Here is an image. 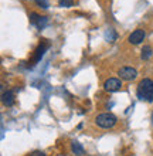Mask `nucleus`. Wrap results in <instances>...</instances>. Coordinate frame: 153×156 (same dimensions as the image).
Here are the masks:
<instances>
[{"label":"nucleus","mask_w":153,"mask_h":156,"mask_svg":"<svg viewBox=\"0 0 153 156\" xmlns=\"http://www.w3.org/2000/svg\"><path fill=\"white\" fill-rule=\"evenodd\" d=\"M137 98L141 101H146V102H152L153 101V81L149 78H145L139 82L136 91Z\"/></svg>","instance_id":"obj_1"},{"label":"nucleus","mask_w":153,"mask_h":156,"mask_svg":"<svg viewBox=\"0 0 153 156\" xmlns=\"http://www.w3.org/2000/svg\"><path fill=\"white\" fill-rule=\"evenodd\" d=\"M95 122L101 128H112L116 123V116L112 114H101L96 116Z\"/></svg>","instance_id":"obj_2"},{"label":"nucleus","mask_w":153,"mask_h":156,"mask_svg":"<svg viewBox=\"0 0 153 156\" xmlns=\"http://www.w3.org/2000/svg\"><path fill=\"white\" fill-rule=\"evenodd\" d=\"M118 75L120 77V80H125V81H132L137 77V71L132 67H122L119 71H118Z\"/></svg>","instance_id":"obj_3"},{"label":"nucleus","mask_w":153,"mask_h":156,"mask_svg":"<svg viewBox=\"0 0 153 156\" xmlns=\"http://www.w3.org/2000/svg\"><path fill=\"white\" fill-rule=\"evenodd\" d=\"M103 88L106 91H109V92H116V91H119L122 88V81L119 78H109V80L105 81Z\"/></svg>","instance_id":"obj_4"},{"label":"nucleus","mask_w":153,"mask_h":156,"mask_svg":"<svg viewBox=\"0 0 153 156\" xmlns=\"http://www.w3.org/2000/svg\"><path fill=\"white\" fill-rule=\"evenodd\" d=\"M145 36H146L145 30L137 29L129 36V43H130V44H139V43H142V41L145 40Z\"/></svg>","instance_id":"obj_5"},{"label":"nucleus","mask_w":153,"mask_h":156,"mask_svg":"<svg viewBox=\"0 0 153 156\" xmlns=\"http://www.w3.org/2000/svg\"><path fill=\"white\" fill-rule=\"evenodd\" d=\"M30 20H31V23H33V24L37 26L38 29H41V27H44V26H46L47 17L38 16L37 13H31V14H30Z\"/></svg>","instance_id":"obj_6"},{"label":"nucleus","mask_w":153,"mask_h":156,"mask_svg":"<svg viewBox=\"0 0 153 156\" xmlns=\"http://www.w3.org/2000/svg\"><path fill=\"white\" fill-rule=\"evenodd\" d=\"M2 101H3V104L6 107H12L13 104H14V94H13V91H6V92H3Z\"/></svg>","instance_id":"obj_7"},{"label":"nucleus","mask_w":153,"mask_h":156,"mask_svg":"<svg viewBox=\"0 0 153 156\" xmlns=\"http://www.w3.org/2000/svg\"><path fill=\"white\" fill-rule=\"evenodd\" d=\"M71 149H72V152H74L75 155H78V156H82L84 155V148L81 146V144H78V142H72Z\"/></svg>","instance_id":"obj_8"},{"label":"nucleus","mask_w":153,"mask_h":156,"mask_svg":"<svg viewBox=\"0 0 153 156\" xmlns=\"http://www.w3.org/2000/svg\"><path fill=\"white\" fill-rule=\"evenodd\" d=\"M152 57V47L150 45H145L143 50H142V58L143 60H149Z\"/></svg>","instance_id":"obj_9"},{"label":"nucleus","mask_w":153,"mask_h":156,"mask_svg":"<svg viewBox=\"0 0 153 156\" xmlns=\"http://www.w3.org/2000/svg\"><path fill=\"white\" fill-rule=\"evenodd\" d=\"M60 4L62 7H71L74 4V0H60Z\"/></svg>","instance_id":"obj_10"},{"label":"nucleus","mask_w":153,"mask_h":156,"mask_svg":"<svg viewBox=\"0 0 153 156\" xmlns=\"http://www.w3.org/2000/svg\"><path fill=\"white\" fill-rule=\"evenodd\" d=\"M36 3L43 9H47L48 7V0H36Z\"/></svg>","instance_id":"obj_11"},{"label":"nucleus","mask_w":153,"mask_h":156,"mask_svg":"<svg viewBox=\"0 0 153 156\" xmlns=\"http://www.w3.org/2000/svg\"><path fill=\"white\" fill-rule=\"evenodd\" d=\"M31 156H46L44 153H41V152H36V153H33Z\"/></svg>","instance_id":"obj_12"},{"label":"nucleus","mask_w":153,"mask_h":156,"mask_svg":"<svg viewBox=\"0 0 153 156\" xmlns=\"http://www.w3.org/2000/svg\"><path fill=\"white\" fill-rule=\"evenodd\" d=\"M152 122H153V112H152Z\"/></svg>","instance_id":"obj_13"},{"label":"nucleus","mask_w":153,"mask_h":156,"mask_svg":"<svg viewBox=\"0 0 153 156\" xmlns=\"http://www.w3.org/2000/svg\"><path fill=\"white\" fill-rule=\"evenodd\" d=\"M58 156H62V155H58Z\"/></svg>","instance_id":"obj_14"}]
</instances>
